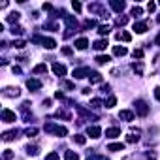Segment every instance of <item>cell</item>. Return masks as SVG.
Instances as JSON below:
<instances>
[{"label": "cell", "instance_id": "1", "mask_svg": "<svg viewBox=\"0 0 160 160\" xmlns=\"http://www.w3.org/2000/svg\"><path fill=\"white\" fill-rule=\"evenodd\" d=\"M136 113L139 115V117H147L149 115V106L143 102V100H136Z\"/></svg>", "mask_w": 160, "mask_h": 160}, {"label": "cell", "instance_id": "2", "mask_svg": "<svg viewBox=\"0 0 160 160\" xmlns=\"http://www.w3.org/2000/svg\"><path fill=\"white\" fill-rule=\"evenodd\" d=\"M62 19H64V23L68 25V30H75V28H77V25H79V23H77V19H75V17H72V15H66V13H64V17H62Z\"/></svg>", "mask_w": 160, "mask_h": 160}, {"label": "cell", "instance_id": "3", "mask_svg": "<svg viewBox=\"0 0 160 160\" xmlns=\"http://www.w3.org/2000/svg\"><path fill=\"white\" fill-rule=\"evenodd\" d=\"M87 75H91L89 68H77V70H73V79H83Z\"/></svg>", "mask_w": 160, "mask_h": 160}, {"label": "cell", "instance_id": "4", "mask_svg": "<svg viewBox=\"0 0 160 160\" xmlns=\"http://www.w3.org/2000/svg\"><path fill=\"white\" fill-rule=\"evenodd\" d=\"M15 113L12 111V109H2V121L4 122H15Z\"/></svg>", "mask_w": 160, "mask_h": 160}, {"label": "cell", "instance_id": "5", "mask_svg": "<svg viewBox=\"0 0 160 160\" xmlns=\"http://www.w3.org/2000/svg\"><path fill=\"white\" fill-rule=\"evenodd\" d=\"M19 94H21V91L17 87H6L4 89V96H8V98H17Z\"/></svg>", "mask_w": 160, "mask_h": 160}, {"label": "cell", "instance_id": "6", "mask_svg": "<svg viewBox=\"0 0 160 160\" xmlns=\"http://www.w3.org/2000/svg\"><path fill=\"white\" fill-rule=\"evenodd\" d=\"M87 134H89L92 139H98V138L102 136V128H100V126H89V128H87Z\"/></svg>", "mask_w": 160, "mask_h": 160}, {"label": "cell", "instance_id": "7", "mask_svg": "<svg viewBox=\"0 0 160 160\" xmlns=\"http://www.w3.org/2000/svg\"><path fill=\"white\" fill-rule=\"evenodd\" d=\"M147 27H149V23H147V21H138V23H134V30H136L138 34L147 32Z\"/></svg>", "mask_w": 160, "mask_h": 160}, {"label": "cell", "instance_id": "8", "mask_svg": "<svg viewBox=\"0 0 160 160\" xmlns=\"http://www.w3.org/2000/svg\"><path fill=\"white\" fill-rule=\"evenodd\" d=\"M119 119H122V121H126V122H132V121H134V113L128 111V109H121V111H119Z\"/></svg>", "mask_w": 160, "mask_h": 160}, {"label": "cell", "instance_id": "9", "mask_svg": "<svg viewBox=\"0 0 160 160\" xmlns=\"http://www.w3.org/2000/svg\"><path fill=\"white\" fill-rule=\"evenodd\" d=\"M27 87H28L30 91H40V89H42V81H40V79H28V81H27Z\"/></svg>", "mask_w": 160, "mask_h": 160}, {"label": "cell", "instance_id": "10", "mask_svg": "<svg viewBox=\"0 0 160 160\" xmlns=\"http://www.w3.org/2000/svg\"><path fill=\"white\" fill-rule=\"evenodd\" d=\"M109 6H111V10L113 12H117V13H121L122 10H124V2H119V0H111V2H109Z\"/></svg>", "mask_w": 160, "mask_h": 160}, {"label": "cell", "instance_id": "11", "mask_svg": "<svg viewBox=\"0 0 160 160\" xmlns=\"http://www.w3.org/2000/svg\"><path fill=\"white\" fill-rule=\"evenodd\" d=\"M102 73H98V72H91V75H89V81H91V85H96V83H102Z\"/></svg>", "mask_w": 160, "mask_h": 160}, {"label": "cell", "instance_id": "12", "mask_svg": "<svg viewBox=\"0 0 160 160\" xmlns=\"http://www.w3.org/2000/svg\"><path fill=\"white\" fill-rule=\"evenodd\" d=\"M53 72H55L57 75H60V77H62V75H66V66H64V64H60V62H55V64H53Z\"/></svg>", "mask_w": 160, "mask_h": 160}, {"label": "cell", "instance_id": "13", "mask_svg": "<svg viewBox=\"0 0 160 160\" xmlns=\"http://www.w3.org/2000/svg\"><path fill=\"white\" fill-rule=\"evenodd\" d=\"M17 134H19V130H10V132H4V134H2V139H4V141H12V139H15V138H17Z\"/></svg>", "mask_w": 160, "mask_h": 160}, {"label": "cell", "instance_id": "14", "mask_svg": "<svg viewBox=\"0 0 160 160\" xmlns=\"http://www.w3.org/2000/svg\"><path fill=\"white\" fill-rule=\"evenodd\" d=\"M87 45H89V40H87V38H77V40H75V47H77V49L83 51V49H87Z\"/></svg>", "mask_w": 160, "mask_h": 160}, {"label": "cell", "instance_id": "15", "mask_svg": "<svg viewBox=\"0 0 160 160\" xmlns=\"http://www.w3.org/2000/svg\"><path fill=\"white\" fill-rule=\"evenodd\" d=\"M42 43H43V47H45V49H55V47H57V42H55L53 38H43V42H42Z\"/></svg>", "mask_w": 160, "mask_h": 160}, {"label": "cell", "instance_id": "16", "mask_svg": "<svg viewBox=\"0 0 160 160\" xmlns=\"http://www.w3.org/2000/svg\"><path fill=\"white\" fill-rule=\"evenodd\" d=\"M108 45H109L108 40H96V42H94V49H96V51H104Z\"/></svg>", "mask_w": 160, "mask_h": 160}, {"label": "cell", "instance_id": "17", "mask_svg": "<svg viewBox=\"0 0 160 160\" xmlns=\"http://www.w3.org/2000/svg\"><path fill=\"white\" fill-rule=\"evenodd\" d=\"M128 51H126V47L124 45H115L113 47V55H117V57H124Z\"/></svg>", "mask_w": 160, "mask_h": 160}, {"label": "cell", "instance_id": "18", "mask_svg": "<svg viewBox=\"0 0 160 160\" xmlns=\"http://www.w3.org/2000/svg\"><path fill=\"white\" fill-rule=\"evenodd\" d=\"M106 136H108V138H119V136H121V128H115V126H113V128H108V130H106Z\"/></svg>", "mask_w": 160, "mask_h": 160}, {"label": "cell", "instance_id": "19", "mask_svg": "<svg viewBox=\"0 0 160 160\" xmlns=\"http://www.w3.org/2000/svg\"><path fill=\"white\" fill-rule=\"evenodd\" d=\"M94 60H96V64H100V66H104V64H108V62L111 60V57H108V55H98V57H96Z\"/></svg>", "mask_w": 160, "mask_h": 160}, {"label": "cell", "instance_id": "20", "mask_svg": "<svg viewBox=\"0 0 160 160\" xmlns=\"http://www.w3.org/2000/svg\"><path fill=\"white\" fill-rule=\"evenodd\" d=\"M19 17H21V13H19V12H12V13L6 17V21H8V23H17V21H19Z\"/></svg>", "mask_w": 160, "mask_h": 160}, {"label": "cell", "instance_id": "21", "mask_svg": "<svg viewBox=\"0 0 160 160\" xmlns=\"http://www.w3.org/2000/svg\"><path fill=\"white\" fill-rule=\"evenodd\" d=\"M117 40H119V42H130V40H132V34H130V32H119V34H117Z\"/></svg>", "mask_w": 160, "mask_h": 160}, {"label": "cell", "instance_id": "22", "mask_svg": "<svg viewBox=\"0 0 160 160\" xmlns=\"http://www.w3.org/2000/svg\"><path fill=\"white\" fill-rule=\"evenodd\" d=\"M57 130H58V124H55V122H47L45 124V132L47 134H57Z\"/></svg>", "mask_w": 160, "mask_h": 160}, {"label": "cell", "instance_id": "23", "mask_svg": "<svg viewBox=\"0 0 160 160\" xmlns=\"http://www.w3.org/2000/svg\"><path fill=\"white\" fill-rule=\"evenodd\" d=\"M108 151H113V152L124 151V143H111V145H108Z\"/></svg>", "mask_w": 160, "mask_h": 160}, {"label": "cell", "instance_id": "24", "mask_svg": "<svg viewBox=\"0 0 160 160\" xmlns=\"http://www.w3.org/2000/svg\"><path fill=\"white\" fill-rule=\"evenodd\" d=\"M73 143H77V145H85V143H87V138L81 136V134H75V136H73Z\"/></svg>", "mask_w": 160, "mask_h": 160}, {"label": "cell", "instance_id": "25", "mask_svg": "<svg viewBox=\"0 0 160 160\" xmlns=\"http://www.w3.org/2000/svg\"><path fill=\"white\" fill-rule=\"evenodd\" d=\"M64 160H79V154L73 151H66L64 152Z\"/></svg>", "mask_w": 160, "mask_h": 160}, {"label": "cell", "instance_id": "26", "mask_svg": "<svg viewBox=\"0 0 160 160\" xmlns=\"http://www.w3.org/2000/svg\"><path fill=\"white\" fill-rule=\"evenodd\" d=\"M32 73H47V66L45 64H38V66H34Z\"/></svg>", "mask_w": 160, "mask_h": 160}, {"label": "cell", "instance_id": "27", "mask_svg": "<svg viewBox=\"0 0 160 160\" xmlns=\"http://www.w3.org/2000/svg\"><path fill=\"white\" fill-rule=\"evenodd\" d=\"M104 106H106L108 109H111V108H115V106H117V98H115V96H109V98L106 100V104H104Z\"/></svg>", "mask_w": 160, "mask_h": 160}, {"label": "cell", "instance_id": "28", "mask_svg": "<svg viewBox=\"0 0 160 160\" xmlns=\"http://www.w3.org/2000/svg\"><path fill=\"white\" fill-rule=\"evenodd\" d=\"M25 151H27V152H28L30 156H38V152H40V149H38L36 145H28V147H27Z\"/></svg>", "mask_w": 160, "mask_h": 160}, {"label": "cell", "instance_id": "29", "mask_svg": "<svg viewBox=\"0 0 160 160\" xmlns=\"http://www.w3.org/2000/svg\"><path fill=\"white\" fill-rule=\"evenodd\" d=\"M132 70H134L138 75H141V73H143V62H136V64H132Z\"/></svg>", "mask_w": 160, "mask_h": 160}, {"label": "cell", "instance_id": "30", "mask_svg": "<svg viewBox=\"0 0 160 160\" xmlns=\"http://www.w3.org/2000/svg\"><path fill=\"white\" fill-rule=\"evenodd\" d=\"M91 108H92V109L102 108V100H100V98H92V100H91Z\"/></svg>", "mask_w": 160, "mask_h": 160}, {"label": "cell", "instance_id": "31", "mask_svg": "<svg viewBox=\"0 0 160 160\" xmlns=\"http://www.w3.org/2000/svg\"><path fill=\"white\" fill-rule=\"evenodd\" d=\"M94 25H96L94 19H85V21H83V28H92Z\"/></svg>", "mask_w": 160, "mask_h": 160}, {"label": "cell", "instance_id": "32", "mask_svg": "<svg viewBox=\"0 0 160 160\" xmlns=\"http://www.w3.org/2000/svg\"><path fill=\"white\" fill-rule=\"evenodd\" d=\"M109 28H111L109 25H100V27H98V32H100L102 36H106V34L109 32Z\"/></svg>", "mask_w": 160, "mask_h": 160}, {"label": "cell", "instance_id": "33", "mask_svg": "<svg viewBox=\"0 0 160 160\" xmlns=\"http://www.w3.org/2000/svg\"><path fill=\"white\" fill-rule=\"evenodd\" d=\"M23 30H25L23 27H15V25H13V28H12V34H13V36H21V34H23Z\"/></svg>", "mask_w": 160, "mask_h": 160}, {"label": "cell", "instance_id": "34", "mask_svg": "<svg viewBox=\"0 0 160 160\" xmlns=\"http://www.w3.org/2000/svg\"><path fill=\"white\" fill-rule=\"evenodd\" d=\"M25 45H27L25 40H15V42H13V47H15V49H23Z\"/></svg>", "mask_w": 160, "mask_h": 160}, {"label": "cell", "instance_id": "35", "mask_svg": "<svg viewBox=\"0 0 160 160\" xmlns=\"http://www.w3.org/2000/svg\"><path fill=\"white\" fill-rule=\"evenodd\" d=\"M55 117H58V119H60V117H62V119H70V113H68V111H64V109H58Z\"/></svg>", "mask_w": 160, "mask_h": 160}, {"label": "cell", "instance_id": "36", "mask_svg": "<svg viewBox=\"0 0 160 160\" xmlns=\"http://www.w3.org/2000/svg\"><path fill=\"white\" fill-rule=\"evenodd\" d=\"M25 134H27L28 138H34V136L38 134V128H34V126H32V128H27V130H25Z\"/></svg>", "mask_w": 160, "mask_h": 160}, {"label": "cell", "instance_id": "37", "mask_svg": "<svg viewBox=\"0 0 160 160\" xmlns=\"http://www.w3.org/2000/svg\"><path fill=\"white\" fill-rule=\"evenodd\" d=\"M2 158H4V160H10V158H13V151H12V149H6V151L2 152Z\"/></svg>", "mask_w": 160, "mask_h": 160}, {"label": "cell", "instance_id": "38", "mask_svg": "<svg viewBox=\"0 0 160 160\" xmlns=\"http://www.w3.org/2000/svg\"><path fill=\"white\" fill-rule=\"evenodd\" d=\"M141 13H143V10H141L139 6H134V8H132V15H134V17H139Z\"/></svg>", "mask_w": 160, "mask_h": 160}, {"label": "cell", "instance_id": "39", "mask_svg": "<svg viewBox=\"0 0 160 160\" xmlns=\"http://www.w3.org/2000/svg\"><path fill=\"white\" fill-rule=\"evenodd\" d=\"M126 23H128V17H126V15H122V17H117V25H119V27H124Z\"/></svg>", "mask_w": 160, "mask_h": 160}, {"label": "cell", "instance_id": "40", "mask_svg": "<svg viewBox=\"0 0 160 160\" xmlns=\"http://www.w3.org/2000/svg\"><path fill=\"white\" fill-rule=\"evenodd\" d=\"M68 134V128L66 126H58V130H57V136H60V138H64Z\"/></svg>", "mask_w": 160, "mask_h": 160}, {"label": "cell", "instance_id": "41", "mask_svg": "<svg viewBox=\"0 0 160 160\" xmlns=\"http://www.w3.org/2000/svg\"><path fill=\"white\" fill-rule=\"evenodd\" d=\"M132 57H134V58H143V51H141V49H134V51H132Z\"/></svg>", "mask_w": 160, "mask_h": 160}, {"label": "cell", "instance_id": "42", "mask_svg": "<svg viewBox=\"0 0 160 160\" xmlns=\"http://www.w3.org/2000/svg\"><path fill=\"white\" fill-rule=\"evenodd\" d=\"M45 160H58V152H49L45 156Z\"/></svg>", "mask_w": 160, "mask_h": 160}, {"label": "cell", "instance_id": "43", "mask_svg": "<svg viewBox=\"0 0 160 160\" xmlns=\"http://www.w3.org/2000/svg\"><path fill=\"white\" fill-rule=\"evenodd\" d=\"M62 87L68 89V91H72V89H73V83H70V81H62Z\"/></svg>", "mask_w": 160, "mask_h": 160}, {"label": "cell", "instance_id": "44", "mask_svg": "<svg viewBox=\"0 0 160 160\" xmlns=\"http://www.w3.org/2000/svg\"><path fill=\"white\" fill-rule=\"evenodd\" d=\"M147 160H156V152L154 151H149L147 152Z\"/></svg>", "mask_w": 160, "mask_h": 160}, {"label": "cell", "instance_id": "45", "mask_svg": "<svg viewBox=\"0 0 160 160\" xmlns=\"http://www.w3.org/2000/svg\"><path fill=\"white\" fill-rule=\"evenodd\" d=\"M72 8H73L75 12H81V4H79V2H75V0L72 2Z\"/></svg>", "mask_w": 160, "mask_h": 160}, {"label": "cell", "instance_id": "46", "mask_svg": "<svg viewBox=\"0 0 160 160\" xmlns=\"http://www.w3.org/2000/svg\"><path fill=\"white\" fill-rule=\"evenodd\" d=\"M62 55L70 57V55H72V47H62Z\"/></svg>", "mask_w": 160, "mask_h": 160}, {"label": "cell", "instance_id": "47", "mask_svg": "<svg viewBox=\"0 0 160 160\" xmlns=\"http://www.w3.org/2000/svg\"><path fill=\"white\" fill-rule=\"evenodd\" d=\"M147 10H149V12H154V10H156V4H154V2H149V4H147Z\"/></svg>", "mask_w": 160, "mask_h": 160}, {"label": "cell", "instance_id": "48", "mask_svg": "<svg viewBox=\"0 0 160 160\" xmlns=\"http://www.w3.org/2000/svg\"><path fill=\"white\" fill-rule=\"evenodd\" d=\"M154 96H156V100L160 102V87H156V89H154Z\"/></svg>", "mask_w": 160, "mask_h": 160}, {"label": "cell", "instance_id": "49", "mask_svg": "<svg viewBox=\"0 0 160 160\" xmlns=\"http://www.w3.org/2000/svg\"><path fill=\"white\" fill-rule=\"evenodd\" d=\"M55 98H58V100H62V98H64V94H62L60 91H57V92H55Z\"/></svg>", "mask_w": 160, "mask_h": 160}, {"label": "cell", "instance_id": "50", "mask_svg": "<svg viewBox=\"0 0 160 160\" xmlns=\"http://www.w3.org/2000/svg\"><path fill=\"white\" fill-rule=\"evenodd\" d=\"M43 10H45V12H51V10H53V6H51V4H43Z\"/></svg>", "mask_w": 160, "mask_h": 160}, {"label": "cell", "instance_id": "51", "mask_svg": "<svg viewBox=\"0 0 160 160\" xmlns=\"http://www.w3.org/2000/svg\"><path fill=\"white\" fill-rule=\"evenodd\" d=\"M109 89H111V87H109V85H104V87H102V92H104V94H106V92H109Z\"/></svg>", "mask_w": 160, "mask_h": 160}, {"label": "cell", "instance_id": "52", "mask_svg": "<svg viewBox=\"0 0 160 160\" xmlns=\"http://www.w3.org/2000/svg\"><path fill=\"white\" fill-rule=\"evenodd\" d=\"M13 73H21V68L19 66H13Z\"/></svg>", "mask_w": 160, "mask_h": 160}, {"label": "cell", "instance_id": "53", "mask_svg": "<svg viewBox=\"0 0 160 160\" xmlns=\"http://www.w3.org/2000/svg\"><path fill=\"white\" fill-rule=\"evenodd\" d=\"M156 43H158V45H160V34H158V36H156Z\"/></svg>", "mask_w": 160, "mask_h": 160}, {"label": "cell", "instance_id": "54", "mask_svg": "<svg viewBox=\"0 0 160 160\" xmlns=\"http://www.w3.org/2000/svg\"><path fill=\"white\" fill-rule=\"evenodd\" d=\"M156 21H158V23H160V13H158V17H156Z\"/></svg>", "mask_w": 160, "mask_h": 160}]
</instances>
